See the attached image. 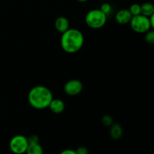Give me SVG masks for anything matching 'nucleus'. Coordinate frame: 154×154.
I'll use <instances>...</instances> for the list:
<instances>
[{
  "mask_svg": "<svg viewBox=\"0 0 154 154\" xmlns=\"http://www.w3.org/2000/svg\"><path fill=\"white\" fill-rule=\"evenodd\" d=\"M53 99L54 96L51 90L43 85L32 87L28 94L29 103L36 110L46 109L49 107Z\"/></svg>",
  "mask_w": 154,
  "mask_h": 154,
  "instance_id": "obj_1",
  "label": "nucleus"
},
{
  "mask_svg": "<svg viewBox=\"0 0 154 154\" xmlns=\"http://www.w3.org/2000/svg\"><path fill=\"white\" fill-rule=\"evenodd\" d=\"M84 44V34L79 29L69 28L67 31L62 33L60 45L65 52L75 54L82 48Z\"/></svg>",
  "mask_w": 154,
  "mask_h": 154,
  "instance_id": "obj_2",
  "label": "nucleus"
},
{
  "mask_svg": "<svg viewBox=\"0 0 154 154\" xmlns=\"http://www.w3.org/2000/svg\"><path fill=\"white\" fill-rule=\"evenodd\" d=\"M107 15L100 9H93L87 12L85 16V23L91 29H100L105 25L107 22Z\"/></svg>",
  "mask_w": 154,
  "mask_h": 154,
  "instance_id": "obj_3",
  "label": "nucleus"
},
{
  "mask_svg": "<svg viewBox=\"0 0 154 154\" xmlns=\"http://www.w3.org/2000/svg\"><path fill=\"white\" fill-rule=\"evenodd\" d=\"M129 24L131 29L137 33H146L151 28L150 18L142 14L132 17Z\"/></svg>",
  "mask_w": 154,
  "mask_h": 154,
  "instance_id": "obj_4",
  "label": "nucleus"
},
{
  "mask_svg": "<svg viewBox=\"0 0 154 154\" xmlns=\"http://www.w3.org/2000/svg\"><path fill=\"white\" fill-rule=\"evenodd\" d=\"M29 142L27 137L23 135L14 136L9 142V148L14 154H24L28 148Z\"/></svg>",
  "mask_w": 154,
  "mask_h": 154,
  "instance_id": "obj_5",
  "label": "nucleus"
},
{
  "mask_svg": "<svg viewBox=\"0 0 154 154\" xmlns=\"http://www.w3.org/2000/svg\"><path fill=\"white\" fill-rule=\"evenodd\" d=\"M84 89L83 83L80 80L72 79L64 85V92L69 96H75L82 92Z\"/></svg>",
  "mask_w": 154,
  "mask_h": 154,
  "instance_id": "obj_6",
  "label": "nucleus"
},
{
  "mask_svg": "<svg viewBox=\"0 0 154 154\" xmlns=\"http://www.w3.org/2000/svg\"><path fill=\"white\" fill-rule=\"evenodd\" d=\"M132 18V15L129 9H121L118 11L115 15L116 21L120 25H126L129 23Z\"/></svg>",
  "mask_w": 154,
  "mask_h": 154,
  "instance_id": "obj_7",
  "label": "nucleus"
},
{
  "mask_svg": "<svg viewBox=\"0 0 154 154\" xmlns=\"http://www.w3.org/2000/svg\"><path fill=\"white\" fill-rule=\"evenodd\" d=\"M48 108H50V110L53 113L56 114H59L64 111L65 108H66V105H65V102L62 99H53Z\"/></svg>",
  "mask_w": 154,
  "mask_h": 154,
  "instance_id": "obj_8",
  "label": "nucleus"
},
{
  "mask_svg": "<svg viewBox=\"0 0 154 154\" xmlns=\"http://www.w3.org/2000/svg\"><path fill=\"white\" fill-rule=\"evenodd\" d=\"M54 25L59 32L63 33L69 29V21L66 17H59L55 20Z\"/></svg>",
  "mask_w": 154,
  "mask_h": 154,
  "instance_id": "obj_9",
  "label": "nucleus"
},
{
  "mask_svg": "<svg viewBox=\"0 0 154 154\" xmlns=\"http://www.w3.org/2000/svg\"><path fill=\"white\" fill-rule=\"evenodd\" d=\"M123 134V127L120 123H114L110 126V136L114 140H119L122 138Z\"/></svg>",
  "mask_w": 154,
  "mask_h": 154,
  "instance_id": "obj_10",
  "label": "nucleus"
},
{
  "mask_svg": "<svg viewBox=\"0 0 154 154\" xmlns=\"http://www.w3.org/2000/svg\"><path fill=\"white\" fill-rule=\"evenodd\" d=\"M154 13V5L150 2H144L141 5V14L147 17H150Z\"/></svg>",
  "mask_w": 154,
  "mask_h": 154,
  "instance_id": "obj_11",
  "label": "nucleus"
},
{
  "mask_svg": "<svg viewBox=\"0 0 154 154\" xmlns=\"http://www.w3.org/2000/svg\"><path fill=\"white\" fill-rule=\"evenodd\" d=\"M26 154H44V150L40 143L38 144H29L27 148Z\"/></svg>",
  "mask_w": 154,
  "mask_h": 154,
  "instance_id": "obj_12",
  "label": "nucleus"
},
{
  "mask_svg": "<svg viewBox=\"0 0 154 154\" xmlns=\"http://www.w3.org/2000/svg\"><path fill=\"white\" fill-rule=\"evenodd\" d=\"M129 10L132 14V17L141 14V5L138 4H132Z\"/></svg>",
  "mask_w": 154,
  "mask_h": 154,
  "instance_id": "obj_13",
  "label": "nucleus"
},
{
  "mask_svg": "<svg viewBox=\"0 0 154 154\" xmlns=\"http://www.w3.org/2000/svg\"><path fill=\"white\" fill-rule=\"evenodd\" d=\"M102 123L105 126L110 127L114 123V120H113V117L111 116L105 114L102 117Z\"/></svg>",
  "mask_w": 154,
  "mask_h": 154,
  "instance_id": "obj_14",
  "label": "nucleus"
},
{
  "mask_svg": "<svg viewBox=\"0 0 154 154\" xmlns=\"http://www.w3.org/2000/svg\"><path fill=\"white\" fill-rule=\"evenodd\" d=\"M145 42L149 45H154V29L148 30L144 36Z\"/></svg>",
  "mask_w": 154,
  "mask_h": 154,
  "instance_id": "obj_15",
  "label": "nucleus"
},
{
  "mask_svg": "<svg viewBox=\"0 0 154 154\" xmlns=\"http://www.w3.org/2000/svg\"><path fill=\"white\" fill-rule=\"evenodd\" d=\"M99 9H100L104 14H105L107 15V17L111 13V11H112V7H111V5L109 4V3H107V2L103 3V4L101 5L100 8Z\"/></svg>",
  "mask_w": 154,
  "mask_h": 154,
  "instance_id": "obj_16",
  "label": "nucleus"
},
{
  "mask_svg": "<svg viewBox=\"0 0 154 154\" xmlns=\"http://www.w3.org/2000/svg\"><path fill=\"white\" fill-rule=\"evenodd\" d=\"M27 139H28L29 144H38V143H40V139H39V137L37 135H29V137H27Z\"/></svg>",
  "mask_w": 154,
  "mask_h": 154,
  "instance_id": "obj_17",
  "label": "nucleus"
},
{
  "mask_svg": "<svg viewBox=\"0 0 154 154\" xmlns=\"http://www.w3.org/2000/svg\"><path fill=\"white\" fill-rule=\"evenodd\" d=\"M77 154H89V150L87 147H84V146H81V147H78L75 150Z\"/></svg>",
  "mask_w": 154,
  "mask_h": 154,
  "instance_id": "obj_18",
  "label": "nucleus"
},
{
  "mask_svg": "<svg viewBox=\"0 0 154 154\" xmlns=\"http://www.w3.org/2000/svg\"><path fill=\"white\" fill-rule=\"evenodd\" d=\"M60 154H77L75 150H71V149H66L60 153Z\"/></svg>",
  "mask_w": 154,
  "mask_h": 154,
  "instance_id": "obj_19",
  "label": "nucleus"
},
{
  "mask_svg": "<svg viewBox=\"0 0 154 154\" xmlns=\"http://www.w3.org/2000/svg\"><path fill=\"white\" fill-rule=\"evenodd\" d=\"M150 25H151V27L154 29V13L150 17Z\"/></svg>",
  "mask_w": 154,
  "mask_h": 154,
  "instance_id": "obj_20",
  "label": "nucleus"
},
{
  "mask_svg": "<svg viewBox=\"0 0 154 154\" xmlns=\"http://www.w3.org/2000/svg\"><path fill=\"white\" fill-rule=\"evenodd\" d=\"M77 1L80 2H85L89 1V0H77Z\"/></svg>",
  "mask_w": 154,
  "mask_h": 154,
  "instance_id": "obj_21",
  "label": "nucleus"
}]
</instances>
